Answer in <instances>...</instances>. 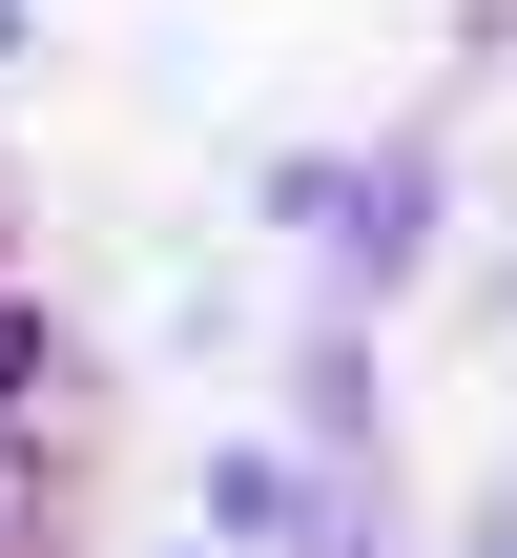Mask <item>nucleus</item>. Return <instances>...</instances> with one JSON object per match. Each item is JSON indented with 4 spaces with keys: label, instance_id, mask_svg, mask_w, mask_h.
I'll return each mask as SVG.
<instances>
[{
    "label": "nucleus",
    "instance_id": "1",
    "mask_svg": "<svg viewBox=\"0 0 517 558\" xmlns=\"http://www.w3.org/2000/svg\"><path fill=\"white\" fill-rule=\"evenodd\" d=\"M269 207L311 228V269H332V331L373 311V290H414V248H435V145H352V166H269Z\"/></svg>",
    "mask_w": 517,
    "mask_h": 558
},
{
    "label": "nucleus",
    "instance_id": "2",
    "mask_svg": "<svg viewBox=\"0 0 517 558\" xmlns=\"http://www.w3.org/2000/svg\"><path fill=\"white\" fill-rule=\"evenodd\" d=\"M21 538H41V497H21V456H0V558H21Z\"/></svg>",
    "mask_w": 517,
    "mask_h": 558
},
{
    "label": "nucleus",
    "instance_id": "3",
    "mask_svg": "<svg viewBox=\"0 0 517 558\" xmlns=\"http://www.w3.org/2000/svg\"><path fill=\"white\" fill-rule=\"evenodd\" d=\"M456 558H517V518H477V538H456Z\"/></svg>",
    "mask_w": 517,
    "mask_h": 558
},
{
    "label": "nucleus",
    "instance_id": "4",
    "mask_svg": "<svg viewBox=\"0 0 517 558\" xmlns=\"http://www.w3.org/2000/svg\"><path fill=\"white\" fill-rule=\"evenodd\" d=\"M0 62H21V0H0Z\"/></svg>",
    "mask_w": 517,
    "mask_h": 558
},
{
    "label": "nucleus",
    "instance_id": "5",
    "mask_svg": "<svg viewBox=\"0 0 517 558\" xmlns=\"http://www.w3.org/2000/svg\"><path fill=\"white\" fill-rule=\"evenodd\" d=\"M166 558H187V538H166Z\"/></svg>",
    "mask_w": 517,
    "mask_h": 558
}]
</instances>
